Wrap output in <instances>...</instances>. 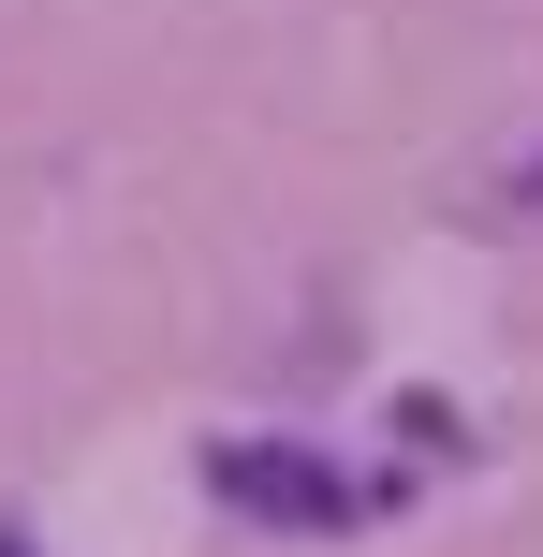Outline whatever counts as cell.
Returning a JSON list of instances; mask_svg holds the SVG:
<instances>
[{
	"label": "cell",
	"instance_id": "obj_1",
	"mask_svg": "<svg viewBox=\"0 0 543 557\" xmlns=\"http://www.w3.org/2000/svg\"><path fill=\"white\" fill-rule=\"evenodd\" d=\"M206 499L250 513V529H294V543L368 529V484H353L338 455H309V441H206Z\"/></svg>",
	"mask_w": 543,
	"mask_h": 557
},
{
	"label": "cell",
	"instance_id": "obj_2",
	"mask_svg": "<svg viewBox=\"0 0 543 557\" xmlns=\"http://www.w3.org/2000/svg\"><path fill=\"white\" fill-rule=\"evenodd\" d=\"M515 206H543V162H515Z\"/></svg>",
	"mask_w": 543,
	"mask_h": 557
},
{
	"label": "cell",
	"instance_id": "obj_3",
	"mask_svg": "<svg viewBox=\"0 0 543 557\" xmlns=\"http://www.w3.org/2000/svg\"><path fill=\"white\" fill-rule=\"evenodd\" d=\"M0 557H29V529H0Z\"/></svg>",
	"mask_w": 543,
	"mask_h": 557
}]
</instances>
